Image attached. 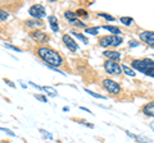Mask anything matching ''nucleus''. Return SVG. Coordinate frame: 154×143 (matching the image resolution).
Here are the masks:
<instances>
[{
	"label": "nucleus",
	"instance_id": "5701e85b",
	"mask_svg": "<svg viewBox=\"0 0 154 143\" xmlns=\"http://www.w3.org/2000/svg\"><path fill=\"white\" fill-rule=\"evenodd\" d=\"M5 47L7 49H10V50H14V51H17V52H22V50H21L19 47H15V46H13V45H9V43H5Z\"/></svg>",
	"mask_w": 154,
	"mask_h": 143
},
{
	"label": "nucleus",
	"instance_id": "f257e3e1",
	"mask_svg": "<svg viewBox=\"0 0 154 143\" xmlns=\"http://www.w3.org/2000/svg\"><path fill=\"white\" fill-rule=\"evenodd\" d=\"M37 55L41 60L45 64H48L49 66H54V68H58L63 64V59L59 55V52H56L55 50L50 47H46V46H41L37 50Z\"/></svg>",
	"mask_w": 154,
	"mask_h": 143
},
{
	"label": "nucleus",
	"instance_id": "a211bd4d",
	"mask_svg": "<svg viewBox=\"0 0 154 143\" xmlns=\"http://www.w3.org/2000/svg\"><path fill=\"white\" fill-rule=\"evenodd\" d=\"M119 20H121V22H122L125 26H131V24H132V22H133V19H132L131 17H121Z\"/></svg>",
	"mask_w": 154,
	"mask_h": 143
},
{
	"label": "nucleus",
	"instance_id": "b1692460",
	"mask_svg": "<svg viewBox=\"0 0 154 143\" xmlns=\"http://www.w3.org/2000/svg\"><path fill=\"white\" fill-rule=\"evenodd\" d=\"M0 130H1V132H5V133H7V134H9L10 135V137H14V133H13L12 132V130H9V129H7V128H0Z\"/></svg>",
	"mask_w": 154,
	"mask_h": 143
},
{
	"label": "nucleus",
	"instance_id": "f704fd0d",
	"mask_svg": "<svg viewBox=\"0 0 154 143\" xmlns=\"http://www.w3.org/2000/svg\"><path fill=\"white\" fill-rule=\"evenodd\" d=\"M149 142H150V143H154V142H153V140H149Z\"/></svg>",
	"mask_w": 154,
	"mask_h": 143
},
{
	"label": "nucleus",
	"instance_id": "f8f14e48",
	"mask_svg": "<svg viewBox=\"0 0 154 143\" xmlns=\"http://www.w3.org/2000/svg\"><path fill=\"white\" fill-rule=\"evenodd\" d=\"M143 114L145 115V116H154V102L146 104L145 106L143 107Z\"/></svg>",
	"mask_w": 154,
	"mask_h": 143
},
{
	"label": "nucleus",
	"instance_id": "f3484780",
	"mask_svg": "<svg viewBox=\"0 0 154 143\" xmlns=\"http://www.w3.org/2000/svg\"><path fill=\"white\" fill-rule=\"evenodd\" d=\"M121 68H122V70L125 72V74H127V75H130V77H135V75H136L135 70H132L131 68H128L127 65H122Z\"/></svg>",
	"mask_w": 154,
	"mask_h": 143
},
{
	"label": "nucleus",
	"instance_id": "72a5a7b5",
	"mask_svg": "<svg viewBox=\"0 0 154 143\" xmlns=\"http://www.w3.org/2000/svg\"><path fill=\"white\" fill-rule=\"evenodd\" d=\"M150 128H151V129L154 130V121H153V123H151V124H150Z\"/></svg>",
	"mask_w": 154,
	"mask_h": 143
},
{
	"label": "nucleus",
	"instance_id": "bb28decb",
	"mask_svg": "<svg viewBox=\"0 0 154 143\" xmlns=\"http://www.w3.org/2000/svg\"><path fill=\"white\" fill-rule=\"evenodd\" d=\"M4 82H5V83H7L9 87H12V88H15V84L13 83L12 81H9V79H4Z\"/></svg>",
	"mask_w": 154,
	"mask_h": 143
},
{
	"label": "nucleus",
	"instance_id": "6ab92c4d",
	"mask_svg": "<svg viewBox=\"0 0 154 143\" xmlns=\"http://www.w3.org/2000/svg\"><path fill=\"white\" fill-rule=\"evenodd\" d=\"M85 32L89 33V35H98L99 33V27H87L85 30Z\"/></svg>",
	"mask_w": 154,
	"mask_h": 143
},
{
	"label": "nucleus",
	"instance_id": "f03ea898",
	"mask_svg": "<svg viewBox=\"0 0 154 143\" xmlns=\"http://www.w3.org/2000/svg\"><path fill=\"white\" fill-rule=\"evenodd\" d=\"M131 66L135 70H139L140 73H144L145 75L153 77L154 78V60L150 59H143V60H132L131 61Z\"/></svg>",
	"mask_w": 154,
	"mask_h": 143
},
{
	"label": "nucleus",
	"instance_id": "dca6fc26",
	"mask_svg": "<svg viewBox=\"0 0 154 143\" xmlns=\"http://www.w3.org/2000/svg\"><path fill=\"white\" fill-rule=\"evenodd\" d=\"M42 89L46 92V93L49 94V96H53V97H55L56 94H58V92H56V89H55V88H53V87H50V86L42 87Z\"/></svg>",
	"mask_w": 154,
	"mask_h": 143
},
{
	"label": "nucleus",
	"instance_id": "2f4dec72",
	"mask_svg": "<svg viewBox=\"0 0 154 143\" xmlns=\"http://www.w3.org/2000/svg\"><path fill=\"white\" fill-rule=\"evenodd\" d=\"M80 109H81V110H84V111H87V112H89V114H92V112L90 111L89 109H86V107H80Z\"/></svg>",
	"mask_w": 154,
	"mask_h": 143
},
{
	"label": "nucleus",
	"instance_id": "473e14b6",
	"mask_svg": "<svg viewBox=\"0 0 154 143\" xmlns=\"http://www.w3.org/2000/svg\"><path fill=\"white\" fill-rule=\"evenodd\" d=\"M63 111H69V107H67V106H64V107H63Z\"/></svg>",
	"mask_w": 154,
	"mask_h": 143
},
{
	"label": "nucleus",
	"instance_id": "aec40b11",
	"mask_svg": "<svg viewBox=\"0 0 154 143\" xmlns=\"http://www.w3.org/2000/svg\"><path fill=\"white\" fill-rule=\"evenodd\" d=\"M72 35H73V36H76V37L78 38V40H81L84 43H87V42H89V41H87V38L85 37L84 35H81V33H78V32H72Z\"/></svg>",
	"mask_w": 154,
	"mask_h": 143
},
{
	"label": "nucleus",
	"instance_id": "9d476101",
	"mask_svg": "<svg viewBox=\"0 0 154 143\" xmlns=\"http://www.w3.org/2000/svg\"><path fill=\"white\" fill-rule=\"evenodd\" d=\"M31 36H32L36 41H38L40 43H46L48 42V36H46V33L41 32V31H35V32L31 33Z\"/></svg>",
	"mask_w": 154,
	"mask_h": 143
},
{
	"label": "nucleus",
	"instance_id": "4468645a",
	"mask_svg": "<svg viewBox=\"0 0 154 143\" xmlns=\"http://www.w3.org/2000/svg\"><path fill=\"white\" fill-rule=\"evenodd\" d=\"M64 17H66L71 23H74L77 20V14L76 13H73V12H68V10L64 12Z\"/></svg>",
	"mask_w": 154,
	"mask_h": 143
},
{
	"label": "nucleus",
	"instance_id": "c85d7f7f",
	"mask_svg": "<svg viewBox=\"0 0 154 143\" xmlns=\"http://www.w3.org/2000/svg\"><path fill=\"white\" fill-rule=\"evenodd\" d=\"M139 45H140V42H137V41H131L130 42V47H136Z\"/></svg>",
	"mask_w": 154,
	"mask_h": 143
},
{
	"label": "nucleus",
	"instance_id": "7ed1b4c3",
	"mask_svg": "<svg viewBox=\"0 0 154 143\" xmlns=\"http://www.w3.org/2000/svg\"><path fill=\"white\" fill-rule=\"evenodd\" d=\"M99 42H100V46H103V47H116V46H119L123 42V38L118 37L116 35H110V36L102 37Z\"/></svg>",
	"mask_w": 154,
	"mask_h": 143
},
{
	"label": "nucleus",
	"instance_id": "0eeeda50",
	"mask_svg": "<svg viewBox=\"0 0 154 143\" xmlns=\"http://www.w3.org/2000/svg\"><path fill=\"white\" fill-rule=\"evenodd\" d=\"M62 38H63L64 45H66L71 51H77V50H78V45L74 42V40L69 35H63V37H62Z\"/></svg>",
	"mask_w": 154,
	"mask_h": 143
},
{
	"label": "nucleus",
	"instance_id": "a878e982",
	"mask_svg": "<svg viewBox=\"0 0 154 143\" xmlns=\"http://www.w3.org/2000/svg\"><path fill=\"white\" fill-rule=\"evenodd\" d=\"M76 14H77V15H86V17L89 15V14H87L86 10H84V9H78V10H77Z\"/></svg>",
	"mask_w": 154,
	"mask_h": 143
},
{
	"label": "nucleus",
	"instance_id": "412c9836",
	"mask_svg": "<svg viewBox=\"0 0 154 143\" xmlns=\"http://www.w3.org/2000/svg\"><path fill=\"white\" fill-rule=\"evenodd\" d=\"M85 92H87V93H89L90 96H92V97H96V98H103V100H105V98H107V97L102 96V94H98V93H95V92L90 91V89H87V88H85Z\"/></svg>",
	"mask_w": 154,
	"mask_h": 143
},
{
	"label": "nucleus",
	"instance_id": "423d86ee",
	"mask_svg": "<svg viewBox=\"0 0 154 143\" xmlns=\"http://www.w3.org/2000/svg\"><path fill=\"white\" fill-rule=\"evenodd\" d=\"M104 69L109 74H113V75H118V74H121V70H122V68H121L119 64L116 63V61H112V60L105 61L104 63Z\"/></svg>",
	"mask_w": 154,
	"mask_h": 143
},
{
	"label": "nucleus",
	"instance_id": "39448f33",
	"mask_svg": "<svg viewBox=\"0 0 154 143\" xmlns=\"http://www.w3.org/2000/svg\"><path fill=\"white\" fill-rule=\"evenodd\" d=\"M103 86H104V88L112 94H118L121 92V86L117 82L112 81V79H104V81H103Z\"/></svg>",
	"mask_w": 154,
	"mask_h": 143
},
{
	"label": "nucleus",
	"instance_id": "20e7f679",
	"mask_svg": "<svg viewBox=\"0 0 154 143\" xmlns=\"http://www.w3.org/2000/svg\"><path fill=\"white\" fill-rule=\"evenodd\" d=\"M28 13H30V15H32L35 19H38V20H40L41 18H44V17L46 15L45 8H44L41 4H35V5H32V7L30 8V10H28Z\"/></svg>",
	"mask_w": 154,
	"mask_h": 143
},
{
	"label": "nucleus",
	"instance_id": "cd10ccee",
	"mask_svg": "<svg viewBox=\"0 0 154 143\" xmlns=\"http://www.w3.org/2000/svg\"><path fill=\"white\" fill-rule=\"evenodd\" d=\"M40 132L42 133V134L48 135V138H49V139H51V138H53V135H51V134H50V133H49V132H46V130H44V129H40Z\"/></svg>",
	"mask_w": 154,
	"mask_h": 143
},
{
	"label": "nucleus",
	"instance_id": "1a4fd4ad",
	"mask_svg": "<svg viewBox=\"0 0 154 143\" xmlns=\"http://www.w3.org/2000/svg\"><path fill=\"white\" fill-rule=\"evenodd\" d=\"M103 55L108 59V60H112V61H116V60H119L121 59V54L118 51H114V50H105L103 52Z\"/></svg>",
	"mask_w": 154,
	"mask_h": 143
},
{
	"label": "nucleus",
	"instance_id": "4be33fe9",
	"mask_svg": "<svg viewBox=\"0 0 154 143\" xmlns=\"http://www.w3.org/2000/svg\"><path fill=\"white\" fill-rule=\"evenodd\" d=\"M99 17H102V18H105V19L107 20H110V22H113V20H114V18L112 17V15H109V14H105V13H99Z\"/></svg>",
	"mask_w": 154,
	"mask_h": 143
},
{
	"label": "nucleus",
	"instance_id": "9b49d317",
	"mask_svg": "<svg viewBox=\"0 0 154 143\" xmlns=\"http://www.w3.org/2000/svg\"><path fill=\"white\" fill-rule=\"evenodd\" d=\"M48 20H49V24H50L51 30L53 32H58L59 31V26H58V18L55 15H49L48 17Z\"/></svg>",
	"mask_w": 154,
	"mask_h": 143
},
{
	"label": "nucleus",
	"instance_id": "2eb2a0df",
	"mask_svg": "<svg viewBox=\"0 0 154 143\" xmlns=\"http://www.w3.org/2000/svg\"><path fill=\"white\" fill-rule=\"evenodd\" d=\"M103 28L107 30V31H109V32H112L113 35H116V36L121 33V30L118 27H116V26H103Z\"/></svg>",
	"mask_w": 154,
	"mask_h": 143
},
{
	"label": "nucleus",
	"instance_id": "393cba45",
	"mask_svg": "<svg viewBox=\"0 0 154 143\" xmlns=\"http://www.w3.org/2000/svg\"><path fill=\"white\" fill-rule=\"evenodd\" d=\"M36 100H38V101H42V102H48V98H46L45 96H40V94H35Z\"/></svg>",
	"mask_w": 154,
	"mask_h": 143
},
{
	"label": "nucleus",
	"instance_id": "c756f323",
	"mask_svg": "<svg viewBox=\"0 0 154 143\" xmlns=\"http://www.w3.org/2000/svg\"><path fill=\"white\" fill-rule=\"evenodd\" d=\"M74 24L77 26V27H85V23H82V22H80V20H77Z\"/></svg>",
	"mask_w": 154,
	"mask_h": 143
},
{
	"label": "nucleus",
	"instance_id": "ddd939ff",
	"mask_svg": "<svg viewBox=\"0 0 154 143\" xmlns=\"http://www.w3.org/2000/svg\"><path fill=\"white\" fill-rule=\"evenodd\" d=\"M26 24L28 27H42L44 23L38 19H30V20H26Z\"/></svg>",
	"mask_w": 154,
	"mask_h": 143
},
{
	"label": "nucleus",
	"instance_id": "7c9ffc66",
	"mask_svg": "<svg viewBox=\"0 0 154 143\" xmlns=\"http://www.w3.org/2000/svg\"><path fill=\"white\" fill-rule=\"evenodd\" d=\"M28 83H31V86H32V87H36V88H37V89H42V87L37 86V84H36V83H32V82H28Z\"/></svg>",
	"mask_w": 154,
	"mask_h": 143
},
{
	"label": "nucleus",
	"instance_id": "6e6552de",
	"mask_svg": "<svg viewBox=\"0 0 154 143\" xmlns=\"http://www.w3.org/2000/svg\"><path fill=\"white\" fill-rule=\"evenodd\" d=\"M140 38L146 42L148 45L150 46H154V32L151 31H145V32H141L140 33Z\"/></svg>",
	"mask_w": 154,
	"mask_h": 143
}]
</instances>
